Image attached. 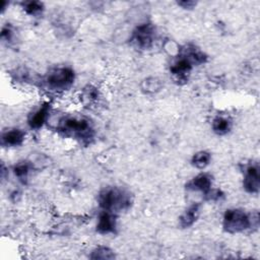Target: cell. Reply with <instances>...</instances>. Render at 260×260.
I'll return each mask as SVG.
<instances>
[{"label":"cell","mask_w":260,"mask_h":260,"mask_svg":"<svg viewBox=\"0 0 260 260\" xmlns=\"http://www.w3.org/2000/svg\"><path fill=\"white\" fill-rule=\"evenodd\" d=\"M132 202L130 192L121 187H106L98 195V203L101 209L115 214L129 209Z\"/></svg>","instance_id":"obj_1"},{"label":"cell","mask_w":260,"mask_h":260,"mask_svg":"<svg viewBox=\"0 0 260 260\" xmlns=\"http://www.w3.org/2000/svg\"><path fill=\"white\" fill-rule=\"evenodd\" d=\"M259 224L258 212L248 213L241 208H229L222 216V228L229 234L244 233Z\"/></svg>","instance_id":"obj_2"},{"label":"cell","mask_w":260,"mask_h":260,"mask_svg":"<svg viewBox=\"0 0 260 260\" xmlns=\"http://www.w3.org/2000/svg\"><path fill=\"white\" fill-rule=\"evenodd\" d=\"M57 129L66 136L82 141H89L94 133L91 122L84 116H65L60 119Z\"/></svg>","instance_id":"obj_3"},{"label":"cell","mask_w":260,"mask_h":260,"mask_svg":"<svg viewBox=\"0 0 260 260\" xmlns=\"http://www.w3.org/2000/svg\"><path fill=\"white\" fill-rule=\"evenodd\" d=\"M43 81L49 91L61 93L72 87L75 81V72L68 66L55 67L46 74Z\"/></svg>","instance_id":"obj_4"},{"label":"cell","mask_w":260,"mask_h":260,"mask_svg":"<svg viewBox=\"0 0 260 260\" xmlns=\"http://www.w3.org/2000/svg\"><path fill=\"white\" fill-rule=\"evenodd\" d=\"M155 40V27L152 23L138 24L131 36L132 44L139 50H149Z\"/></svg>","instance_id":"obj_5"},{"label":"cell","mask_w":260,"mask_h":260,"mask_svg":"<svg viewBox=\"0 0 260 260\" xmlns=\"http://www.w3.org/2000/svg\"><path fill=\"white\" fill-rule=\"evenodd\" d=\"M194 66L195 64L191 57L187 53L186 49L183 48L181 49V52L179 51L178 56L172 62L170 66V72L176 78V80L187 81Z\"/></svg>","instance_id":"obj_6"},{"label":"cell","mask_w":260,"mask_h":260,"mask_svg":"<svg viewBox=\"0 0 260 260\" xmlns=\"http://www.w3.org/2000/svg\"><path fill=\"white\" fill-rule=\"evenodd\" d=\"M52 111V105L50 102L42 103L37 109L29 113L27 116V126L31 130L41 129L49 120L50 114Z\"/></svg>","instance_id":"obj_7"},{"label":"cell","mask_w":260,"mask_h":260,"mask_svg":"<svg viewBox=\"0 0 260 260\" xmlns=\"http://www.w3.org/2000/svg\"><path fill=\"white\" fill-rule=\"evenodd\" d=\"M243 188L250 194H258L260 190V170L258 164H250L244 169Z\"/></svg>","instance_id":"obj_8"},{"label":"cell","mask_w":260,"mask_h":260,"mask_svg":"<svg viewBox=\"0 0 260 260\" xmlns=\"http://www.w3.org/2000/svg\"><path fill=\"white\" fill-rule=\"evenodd\" d=\"M116 230H117L116 214L106 210H102L98 216L95 231L101 235H110V234H115Z\"/></svg>","instance_id":"obj_9"},{"label":"cell","mask_w":260,"mask_h":260,"mask_svg":"<svg viewBox=\"0 0 260 260\" xmlns=\"http://www.w3.org/2000/svg\"><path fill=\"white\" fill-rule=\"evenodd\" d=\"M186 188L190 191L201 192L204 195L212 188V177L207 173H200L187 183Z\"/></svg>","instance_id":"obj_10"},{"label":"cell","mask_w":260,"mask_h":260,"mask_svg":"<svg viewBox=\"0 0 260 260\" xmlns=\"http://www.w3.org/2000/svg\"><path fill=\"white\" fill-rule=\"evenodd\" d=\"M25 140V132L19 128H10L1 135V144L4 147L20 146Z\"/></svg>","instance_id":"obj_11"},{"label":"cell","mask_w":260,"mask_h":260,"mask_svg":"<svg viewBox=\"0 0 260 260\" xmlns=\"http://www.w3.org/2000/svg\"><path fill=\"white\" fill-rule=\"evenodd\" d=\"M200 214V203L195 202L191 204L180 216V225L183 229H188L192 226L198 219Z\"/></svg>","instance_id":"obj_12"},{"label":"cell","mask_w":260,"mask_h":260,"mask_svg":"<svg viewBox=\"0 0 260 260\" xmlns=\"http://www.w3.org/2000/svg\"><path fill=\"white\" fill-rule=\"evenodd\" d=\"M233 127L232 119L224 115H217L212 119L211 128L212 131L217 135H225L228 134Z\"/></svg>","instance_id":"obj_13"},{"label":"cell","mask_w":260,"mask_h":260,"mask_svg":"<svg viewBox=\"0 0 260 260\" xmlns=\"http://www.w3.org/2000/svg\"><path fill=\"white\" fill-rule=\"evenodd\" d=\"M210 160H211V154L206 150H200L192 155L191 164L196 169L203 170L210 164Z\"/></svg>","instance_id":"obj_14"},{"label":"cell","mask_w":260,"mask_h":260,"mask_svg":"<svg viewBox=\"0 0 260 260\" xmlns=\"http://www.w3.org/2000/svg\"><path fill=\"white\" fill-rule=\"evenodd\" d=\"M23 11L30 16H39L43 13L45 7L41 1H25L21 3Z\"/></svg>","instance_id":"obj_15"},{"label":"cell","mask_w":260,"mask_h":260,"mask_svg":"<svg viewBox=\"0 0 260 260\" xmlns=\"http://www.w3.org/2000/svg\"><path fill=\"white\" fill-rule=\"evenodd\" d=\"M100 99V91L96 87L92 85H87L82 89L81 92V100L84 104L92 105L96 103Z\"/></svg>","instance_id":"obj_16"},{"label":"cell","mask_w":260,"mask_h":260,"mask_svg":"<svg viewBox=\"0 0 260 260\" xmlns=\"http://www.w3.org/2000/svg\"><path fill=\"white\" fill-rule=\"evenodd\" d=\"M30 171L31 165L28 161H19L13 167V174L20 181L26 180Z\"/></svg>","instance_id":"obj_17"},{"label":"cell","mask_w":260,"mask_h":260,"mask_svg":"<svg viewBox=\"0 0 260 260\" xmlns=\"http://www.w3.org/2000/svg\"><path fill=\"white\" fill-rule=\"evenodd\" d=\"M89 258H91V259H113V258H115V254H114L113 250H111L109 247L99 246L91 251Z\"/></svg>","instance_id":"obj_18"},{"label":"cell","mask_w":260,"mask_h":260,"mask_svg":"<svg viewBox=\"0 0 260 260\" xmlns=\"http://www.w3.org/2000/svg\"><path fill=\"white\" fill-rule=\"evenodd\" d=\"M162 86L161 81L156 77H148L142 82V89L146 93H154L160 90Z\"/></svg>","instance_id":"obj_19"},{"label":"cell","mask_w":260,"mask_h":260,"mask_svg":"<svg viewBox=\"0 0 260 260\" xmlns=\"http://www.w3.org/2000/svg\"><path fill=\"white\" fill-rule=\"evenodd\" d=\"M223 197V193L221 190L216 188H211L208 192L204 194V198L207 201H218Z\"/></svg>","instance_id":"obj_20"},{"label":"cell","mask_w":260,"mask_h":260,"mask_svg":"<svg viewBox=\"0 0 260 260\" xmlns=\"http://www.w3.org/2000/svg\"><path fill=\"white\" fill-rule=\"evenodd\" d=\"M13 36H14V31H13V28L11 25L7 24L5 26L2 27V30H1V39L5 42H11V40L13 39Z\"/></svg>","instance_id":"obj_21"},{"label":"cell","mask_w":260,"mask_h":260,"mask_svg":"<svg viewBox=\"0 0 260 260\" xmlns=\"http://www.w3.org/2000/svg\"><path fill=\"white\" fill-rule=\"evenodd\" d=\"M177 4H178L180 7L184 8V9L190 10V9H193V8L197 5V2H195V1H193V0H183V1L177 2Z\"/></svg>","instance_id":"obj_22"}]
</instances>
